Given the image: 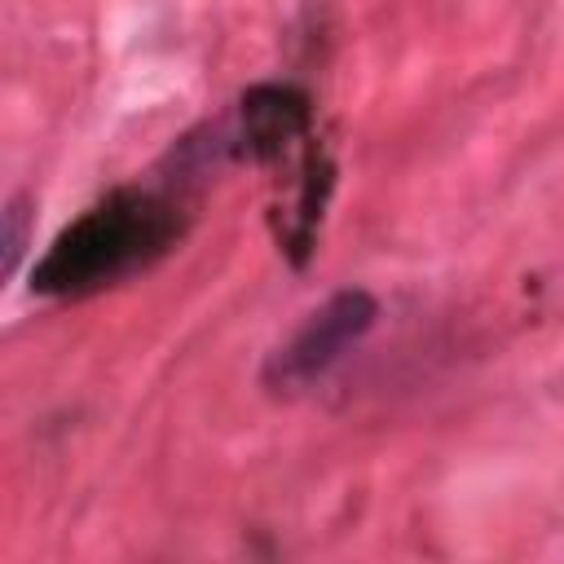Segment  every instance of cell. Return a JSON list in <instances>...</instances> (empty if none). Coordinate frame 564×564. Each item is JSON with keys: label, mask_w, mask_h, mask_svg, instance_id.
<instances>
[{"label": "cell", "mask_w": 564, "mask_h": 564, "mask_svg": "<svg viewBox=\"0 0 564 564\" xmlns=\"http://www.w3.org/2000/svg\"><path fill=\"white\" fill-rule=\"evenodd\" d=\"M379 317V300L361 286L335 291L322 308L304 317V326L269 357L264 366V388L269 392H300L313 379H322Z\"/></svg>", "instance_id": "7a4b0ae2"}, {"label": "cell", "mask_w": 564, "mask_h": 564, "mask_svg": "<svg viewBox=\"0 0 564 564\" xmlns=\"http://www.w3.org/2000/svg\"><path fill=\"white\" fill-rule=\"evenodd\" d=\"M26 220H31V212H26V194H13L9 207H4V273H13L18 260H22V247H26Z\"/></svg>", "instance_id": "277c9868"}, {"label": "cell", "mask_w": 564, "mask_h": 564, "mask_svg": "<svg viewBox=\"0 0 564 564\" xmlns=\"http://www.w3.org/2000/svg\"><path fill=\"white\" fill-rule=\"evenodd\" d=\"M308 123H313L308 93H300L291 84H256L238 101L234 141H238V154H247L256 163H273L295 141L308 137Z\"/></svg>", "instance_id": "3957f363"}, {"label": "cell", "mask_w": 564, "mask_h": 564, "mask_svg": "<svg viewBox=\"0 0 564 564\" xmlns=\"http://www.w3.org/2000/svg\"><path fill=\"white\" fill-rule=\"evenodd\" d=\"M176 238H181V212L167 194L115 189L53 238V247L31 269V291L93 295L163 260L176 247Z\"/></svg>", "instance_id": "6da1fadb"}]
</instances>
